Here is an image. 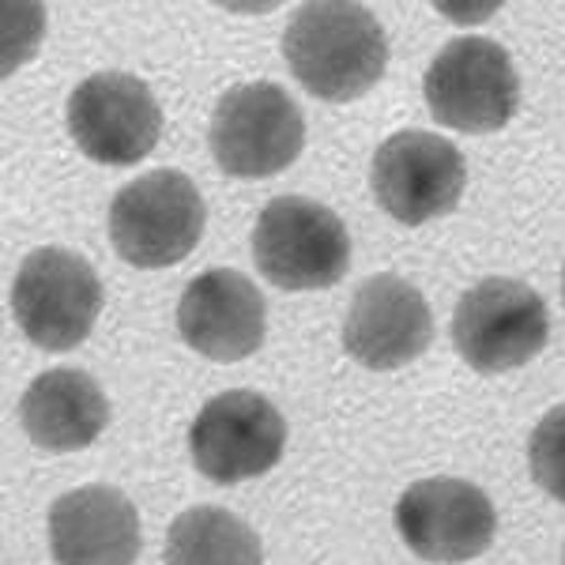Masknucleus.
<instances>
[{"label":"nucleus","mask_w":565,"mask_h":565,"mask_svg":"<svg viewBox=\"0 0 565 565\" xmlns=\"http://www.w3.org/2000/svg\"><path fill=\"white\" fill-rule=\"evenodd\" d=\"M282 57L295 79L324 103H354L385 76L388 39L366 4L313 0L290 15Z\"/></svg>","instance_id":"f257e3e1"},{"label":"nucleus","mask_w":565,"mask_h":565,"mask_svg":"<svg viewBox=\"0 0 565 565\" xmlns=\"http://www.w3.org/2000/svg\"><path fill=\"white\" fill-rule=\"evenodd\" d=\"M253 260L271 287L324 290L348 276L351 234L332 207L309 196H276L253 226Z\"/></svg>","instance_id":"f03ea898"},{"label":"nucleus","mask_w":565,"mask_h":565,"mask_svg":"<svg viewBox=\"0 0 565 565\" xmlns=\"http://www.w3.org/2000/svg\"><path fill=\"white\" fill-rule=\"evenodd\" d=\"M207 207L181 170H151L109 204V242L132 268H170L196 249Z\"/></svg>","instance_id":"7ed1b4c3"},{"label":"nucleus","mask_w":565,"mask_h":565,"mask_svg":"<svg viewBox=\"0 0 565 565\" xmlns=\"http://www.w3.org/2000/svg\"><path fill=\"white\" fill-rule=\"evenodd\" d=\"M423 95L434 121L457 132H498L521 106V76L505 45L482 34L452 39L430 61Z\"/></svg>","instance_id":"20e7f679"},{"label":"nucleus","mask_w":565,"mask_h":565,"mask_svg":"<svg viewBox=\"0 0 565 565\" xmlns=\"http://www.w3.org/2000/svg\"><path fill=\"white\" fill-rule=\"evenodd\" d=\"M12 313L34 348L72 351L103 313V282L79 253L42 245L26 253L15 271Z\"/></svg>","instance_id":"39448f33"},{"label":"nucleus","mask_w":565,"mask_h":565,"mask_svg":"<svg viewBox=\"0 0 565 565\" xmlns=\"http://www.w3.org/2000/svg\"><path fill=\"white\" fill-rule=\"evenodd\" d=\"M207 143L223 174L271 178L302 154L306 117L276 84H238L215 103Z\"/></svg>","instance_id":"423d86ee"},{"label":"nucleus","mask_w":565,"mask_h":565,"mask_svg":"<svg viewBox=\"0 0 565 565\" xmlns=\"http://www.w3.org/2000/svg\"><path fill=\"white\" fill-rule=\"evenodd\" d=\"M546 335H551L546 302L521 279H479L452 313L457 354L479 373L527 366L546 348Z\"/></svg>","instance_id":"0eeeda50"},{"label":"nucleus","mask_w":565,"mask_h":565,"mask_svg":"<svg viewBox=\"0 0 565 565\" xmlns=\"http://www.w3.org/2000/svg\"><path fill=\"white\" fill-rule=\"evenodd\" d=\"M68 132L90 162L132 167L148 159L162 136V109L132 72H95L68 95Z\"/></svg>","instance_id":"6e6552de"},{"label":"nucleus","mask_w":565,"mask_h":565,"mask_svg":"<svg viewBox=\"0 0 565 565\" xmlns=\"http://www.w3.org/2000/svg\"><path fill=\"white\" fill-rule=\"evenodd\" d=\"M287 445V423L279 407L260 392L234 388L207 399L189 430V452L200 476L218 487L257 479L282 460Z\"/></svg>","instance_id":"1a4fd4ad"},{"label":"nucleus","mask_w":565,"mask_h":565,"mask_svg":"<svg viewBox=\"0 0 565 565\" xmlns=\"http://www.w3.org/2000/svg\"><path fill=\"white\" fill-rule=\"evenodd\" d=\"M373 196L404 226H423L449 215L468 185L463 154L449 140L423 129L392 132L370 167Z\"/></svg>","instance_id":"9d476101"},{"label":"nucleus","mask_w":565,"mask_h":565,"mask_svg":"<svg viewBox=\"0 0 565 565\" xmlns=\"http://www.w3.org/2000/svg\"><path fill=\"white\" fill-rule=\"evenodd\" d=\"M396 532L423 562L457 565L490 551L498 513L487 490L468 479H418L396 501Z\"/></svg>","instance_id":"9b49d317"},{"label":"nucleus","mask_w":565,"mask_h":565,"mask_svg":"<svg viewBox=\"0 0 565 565\" xmlns=\"http://www.w3.org/2000/svg\"><path fill=\"white\" fill-rule=\"evenodd\" d=\"M434 343L426 298L399 276H370L354 290L343 321V351L366 370H399Z\"/></svg>","instance_id":"f8f14e48"},{"label":"nucleus","mask_w":565,"mask_h":565,"mask_svg":"<svg viewBox=\"0 0 565 565\" xmlns=\"http://www.w3.org/2000/svg\"><path fill=\"white\" fill-rule=\"evenodd\" d=\"M268 309L257 282L234 268L196 276L178 302V332L212 362H242L264 343Z\"/></svg>","instance_id":"ddd939ff"},{"label":"nucleus","mask_w":565,"mask_h":565,"mask_svg":"<svg viewBox=\"0 0 565 565\" xmlns=\"http://www.w3.org/2000/svg\"><path fill=\"white\" fill-rule=\"evenodd\" d=\"M50 551L57 565H132L140 513L117 487H79L53 501Z\"/></svg>","instance_id":"4468645a"},{"label":"nucleus","mask_w":565,"mask_h":565,"mask_svg":"<svg viewBox=\"0 0 565 565\" xmlns=\"http://www.w3.org/2000/svg\"><path fill=\"white\" fill-rule=\"evenodd\" d=\"M20 423L26 437L45 452L87 449L109 423V399L84 370L57 366L26 385L20 399Z\"/></svg>","instance_id":"2eb2a0df"},{"label":"nucleus","mask_w":565,"mask_h":565,"mask_svg":"<svg viewBox=\"0 0 565 565\" xmlns=\"http://www.w3.org/2000/svg\"><path fill=\"white\" fill-rule=\"evenodd\" d=\"M260 535L215 505L185 509L167 532L162 565H260Z\"/></svg>","instance_id":"dca6fc26"},{"label":"nucleus","mask_w":565,"mask_h":565,"mask_svg":"<svg viewBox=\"0 0 565 565\" xmlns=\"http://www.w3.org/2000/svg\"><path fill=\"white\" fill-rule=\"evenodd\" d=\"M527 468L543 494L565 501V404L540 418L527 441Z\"/></svg>","instance_id":"f3484780"},{"label":"nucleus","mask_w":565,"mask_h":565,"mask_svg":"<svg viewBox=\"0 0 565 565\" xmlns=\"http://www.w3.org/2000/svg\"><path fill=\"white\" fill-rule=\"evenodd\" d=\"M562 298H565V271H562Z\"/></svg>","instance_id":"a211bd4d"},{"label":"nucleus","mask_w":565,"mask_h":565,"mask_svg":"<svg viewBox=\"0 0 565 565\" xmlns=\"http://www.w3.org/2000/svg\"><path fill=\"white\" fill-rule=\"evenodd\" d=\"M562 565H565V551H562Z\"/></svg>","instance_id":"6ab92c4d"}]
</instances>
